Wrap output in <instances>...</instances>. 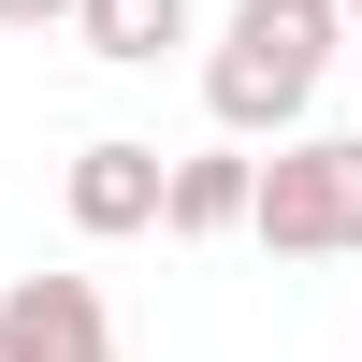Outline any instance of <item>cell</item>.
<instances>
[{
  "mask_svg": "<svg viewBox=\"0 0 362 362\" xmlns=\"http://www.w3.org/2000/svg\"><path fill=\"white\" fill-rule=\"evenodd\" d=\"M334 15H348V29H362V0H334Z\"/></svg>",
  "mask_w": 362,
  "mask_h": 362,
  "instance_id": "ba28073f",
  "label": "cell"
},
{
  "mask_svg": "<svg viewBox=\"0 0 362 362\" xmlns=\"http://www.w3.org/2000/svg\"><path fill=\"white\" fill-rule=\"evenodd\" d=\"M58 15H73V0H0V29H29V44H44Z\"/></svg>",
  "mask_w": 362,
  "mask_h": 362,
  "instance_id": "52a82bcc",
  "label": "cell"
},
{
  "mask_svg": "<svg viewBox=\"0 0 362 362\" xmlns=\"http://www.w3.org/2000/svg\"><path fill=\"white\" fill-rule=\"evenodd\" d=\"M247 232L276 261H348L362 247V131H276V160H247Z\"/></svg>",
  "mask_w": 362,
  "mask_h": 362,
  "instance_id": "7a4b0ae2",
  "label": "cell"
},
{
  "mask_svg": "<svg viewBox=\"0 0 362 362\" xmlns=\"http://www.w3.org/2000/svg\"><path fill=\"white\" fill-rule=\"evenodd\" d=\"M58 203H73V232H87V247H116V232H160V145H145V131H102V145H73Z\"/></svg>",
  "mask_w": 362,
  "mask_h": 362,
  "instance_id": "3957f363",
  "label": "cell"
},
{
  "mask_svg": "<svg viewBox=\"0 0 362 362\" xmlns=\"http://www.w3.org/2000/svg\"><path fill=\"white\" fill-rule=\"evenodd\" d=\"M58 29H73L87 58H116V73H160V58L189 44V0H73Z\"/></svg>",
  "mask_w": 362,
  "mask_h": 362,
  "instance_id": "8992f818",
  "label": "cell"
},
{
  "mask_svg": "<svg viewBox=\"0 0 362 362\" xmlns=\"http://www.w3.org/2000/svg\"><path fill=\"white\" fill-rule=\"evenodd\" d=\"M160 232H189V247L247 232V145H203V160H160Z\"/></svg>",
  "mask_w": 362,
  "mask_h": 362,
  "instance_id": "5b68a950",
  "label": "cell"
},
{
  "mask_svg": "<svg viewBox=\"0 0 362 362\" xmlns=\"http://www.w3.org/2000/svg\"><path fill=\"white\" fill-rule=\"evenodd\" d=\"M0 362H116V319L87 276H15L0 290Z\"/></svg>",
  "mask_w": 362,
  "mask_h": 362,
  "instance_id": "277c9868",
  "label": "cell"
},
{
  "mask_svg": "<svg viewBox=\"0 0 362 362\" xmlns=\"http://www.w3.org/2000/svg\"><path fill=\"white\" fill-rule=\"evenodd\" d=\"M334 44H348L334 0H232V29L203 44V116H218L232 145L305 131V102H319V73H334Z\"/></svg>",
  "mask_w": 362,
  "mask_h": 362,
  "instance_id": "6da1fadb",
  "label": "cell"
}]
</instances>
